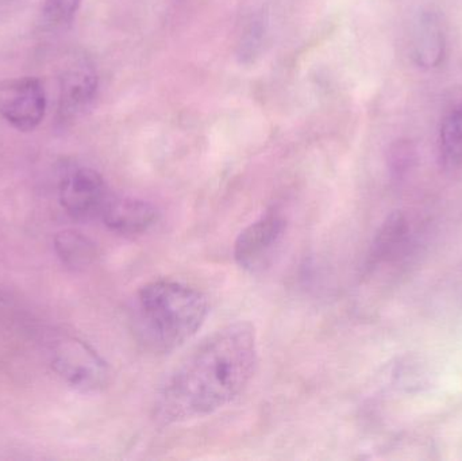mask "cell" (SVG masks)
<instances>
[{"instance_id":"obj_1","label":"cell","mask_w":462,"mask_h":461,"mask_svg":"<svg viewBox=\"0 0 462 461\" xmlns=\"http://www.w3.org/2000/svg\"><path fill=\"white\" fill-rule=\"evenodd\" d=\"M257 362L254 325L238 321L216 330L165 379L156 398L157 416L180 424L222 410L246 389Z\"/></svg>"},{"instance_id":"obj_2","label":"cell","mask_w":462,"mask_h":461,"mask_svg":"<svg viewBox=\"0 0 462 461\" xmlns=\"http://www.w3.org/2000/svg\"><path fill=\"white\" fill-rule=\"evenodd\" d=\"M208 310V297L200 290L160 279L138 290L130 308V324L146 351L171 354L197 336Z\"/></svg>"},{"instance_id":"obj_3","label":"cell","mask_w":462,"mask_h":461,"mask_svg":"<svg viewBox=\"0 0 462 461\" xmlns=\"http://www.w3.org/2000/svg\"><path fill=\"white\" fill-rule=\"evenodd\" d=\"M51 365L68 386L83 394H95L107 387L110 368L102 356L76 336H60L51 351Z\"/></svg>"},{"instance_id":"obj_4","label":"cell","mask_w":462,"mask_h":461,"mask_svg":"<svg viewBox=\"0 0 462 461\" xmlns=\"http://www.w3.org/2000/svg\"><path fill=\"white\" fill-rule=\"evenodd\" d=\"M111 194L103 176L89 167L70 168L60 181V203L76 221L99 219Z\"/></svg>"},{"instance_id":"obj_5","label":"cell","mask_w":462,"mask_h":461,"mask_svg":"<svg viewBox=\"0 0 462 461\" xmlns=\"http://www.w3.org/2000/svg\"><path fill=\"white\" fill-rule=\"evenodd\" d=\"M46 94L37 78H11L0 83V116L14 129L32 132L46 114Z\"/></svg>"},{"instance_id":"obj_6","label":"cell","mask_w":462,"mask_h":461,"mask_svg":"<svg viewBox=\"0 0 462 461\" xmlns=\"http://www.w3.org/2000/svg\"><path fill=\"white\" fill-rule=\"evenodd\" d=\"M287 222L280 214L266 213L245 227L234 243V260L242 270L255 272L269 264L282 243Z\"/></svg>"},{"instance_id":"obj_7","label":"cell","mask_w":462,"mask_h":461,"mask_svg":"<svg viewBox=\"0 0 462 461\" xmlns=\"http://www.w3.org/2000/svg\"><path fill=\"white\" fill-rule=\"evenodd\" d=\"M159 216V210L151 202L111 194L99 219L111 232L122 235H140L157 224Z\"/></svg>"},{"instance_id":"obj_8","label":"cell","mask_w":462,"mask_h":461,"mask_svg":"<svg viewBox=\"0 0 462 461\" xmlns=\"http://www.w3.org/2000/svg\"><path fill=\"white\" fill-rule=\"evenodd\" d=\"M97 87L99 80L91 65L80 62L65 70L60 80V119L72 121L83 114L97 97Z\"/></svg>"},{"instance_id":"obj_9","label":"cell","mask_w":462,"mask_h":461,"mask_svg":"<svg viewBox=\"0 0 462 461\" xmlns=\"http://www.w3.org/2000/svg\"><path fill=\"white\" fill-rule=\"evenodd\" d=\"M445 53V37L436 16L420 18L414 35V54L417 62L425 68H433L441 62Z\"/></svg>"},{"instance_id":"obj_10","label":"cell","mask_w":462,"mask_h":461,"mask_svg":"<svg viewBox=\"0 0 462 461\" xmlns=\"http://www.w3.org/2000/svg\"><path fill=\"white\" fill-rule=\"evenodd\" d=\"M54 251L62 264L73 270H83L97 259V245L83 233L68 229L54 237Z\"/></svg>"},{"instance_id":"obj_11","label":"cell","mask_w":462,"mask_h":461,"mask_svg":"<svg viewBox=\"0 0 462 461\" xmlns=\"http://www.w3.org/2000/svg\"><path fill=\"white\" fill-rule=\"evenodd\" d=\"M407 235L409 225L404 217L398 213L393 214L374 238L371 251V264H380L395 256L404 245Z\"/></svg>"},{"instance_id":"obj_12","label":"cell","mask_w":462,"mask_h":461,"mask_svg":"<svg viewBox=\"0 0 462 461\" xmlns=\"http://www.w3.org/2000/svg\"><path fill=\"white\" fill-rule=\"evenodd\" d=\"M439 145L445 167L462 168V106L453 108L442 121Z\"/></svg>"},{"instance_id":"obj_13","label":"cell","mask_w":462,"mask_h":461,"mask_svg":"<svg viewBox=\"0 0 462 461\" xmlns=\"http://www.w3.org/2000/svg\"><path fill=\"white\" fill-rule=\"evenodd\" d=\"M81 0H45L43 18L51 26H62L69 23L78 13Z\"/></svg>"}]
</instances>
